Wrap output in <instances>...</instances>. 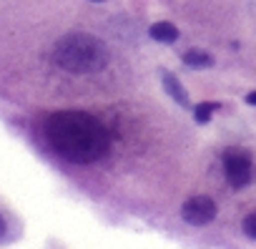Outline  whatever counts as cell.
I'll return each instance as SVG.
<instances>
[{
	"label": "cell",
	"instance_id": "6da1fadb",
	"mask_svg": "<svg viewBox=\"0 0 256 249\" xmlns=\"http://www.w3.org/2000/svg\"><path fill=\"white\" fill-rule=\"evenodd\" d=\"M46 136L58 156L73 164H93L108 154V134L83 111H60L46 121Z\"/></svg>",
	"mask_w": 256,
	"mask_h": 249
},
{
	"label": "cell",
	"instance_id": "7a4b0ae2",
	"mask_svg": "<svg viewBox=\"0 0 256 249\" xmlns=\"http://www.w3.org/2000/svg\"><path fill=\"white\" fill-rule=\"evenodd\" d=\"M53 61L68 73H98L108 63V48L100 38L88 33H68L53 48Z\"/></svg>",
	"mask_w": 256,
	"mask_h": 249
},
{
	"label": "cell",
	"instance_id": "3957f363",
	"mask_svg": "<svg viewBox=\"0 0 256 249\" xmlns=\"http://www.w3.org/2000/svg\"><path fill=\"white\" fill-rule=\"evenodd\" d=\"M224 171L226 179L234 189H244L254 181V164H251V154L246 149H226L224 151Z\"/></svg>",
	"mask_w": 256,
	"mask_h": 249
},
{
	"label": "cell",
	"instance_id": "277c9868",
	"mask_svg": "<svg viewBox=\"0 0 256 249\" xmlns=\"http://www.w3.org/2000/svg\"><path fill=\"white\" fill-rule=\"evenodd\" d=\"M216 211H218L216 209V201L211 196H204V194H196V196L186 199L184 206H181V216L191 226H206V224H211L216 219Z\"/></svg>",
	"mask_w": 256,
	"mask_h": 249
},
{
	"label": "cell",
	"instance_id": "5b68a950",
	"mask_svg": "<svg viewBox=\"0 0 256 249\" xmlns=\"http://www.w3.org/2000/svg\"><path fill=\"white\" fill-rule=\"evenodd\" d=\"M148 36H151L154 41H158V43H174V41H178V28H176L174 23L161 21V23H154V26L148 28Z\"/></svg>",
	"mask_w": 256,
	"mask_h": 249
},
{
	"label": "cell",
	"instance_id": "8992f818",
	"mask_svg": "<svg viewBox=\"0 0 256 249\" xmlns=\"http://www.w3.org/2000/svg\"><path fill=\"white\" fill-rule=\"evenodd\" d=\"M164 88H166V93H168L178 106H188V93L184 91L181 81H178L174 73H164Z\"/></svg>",
	"mask_w": 256,
	"mask_h": 249
},
{
	"label": "cell",
	"instance_id": "52a82bcc",
	"mask_svg": "<svg viewBox=\"0 0 256 249\" xmlns=\"http://www.w3.org/2000/svg\"><path fill=\"white\" fill-rule=\"evenodd\" d=\"M184 63H186L188 68H211V66H214V58H211L208 53H204V51L191 48V51L184 53Z\"/></svg>",
	"mask_w": 256,
	"mask_h": 249
},
{
	"label": "cell",
	"instance_id": "ba28073f",
	"mask_svg": "<svg viewBox=\"0 0 256 249\" xmlns=\"http://www.w3.org/2000/svg\"><path fill=\"white\" fill-rule=\"evenodd\" d=\"M218 108H221V106H218L216 101L196 103V108H194V118H196V123H208V121H211V116H214Z\"/></svg>",
	"mask_w": 256,
	"mask_h": 249
},
{
	"label": "cell",
	"instance_id": "9c48e42d",
	"mask_svg": "<svg viewBox=\"0 0 256 249\" xmlns=\"http://www.w3.org/2000/svg\"><path fill=\"white\" fill-rule=\"evenodd\" d=\"M244 231H246L248 239H256V211L248 214V216L244 219Z\"/></svg>",
	"mask_w": 256,
	"mask_h": 249
},
{
	"label": "cell",
	"instance_id": "30bf717a",
	"mask_svg": "<svg viewBox=\"0 0 256 249\" xmlns=\"http://www.w3.org/2000/svg\"><path fill=\"white\" fill-rule=\"evenodd\" d=\"M6 231H8V224H6L3 214H0V239H6Z\"/></svg>",
	"mask_w": 256,
	"mask_h": 249
},
{
	"label": "cell",
	"instance_id": "8fae6325",
	"mask_svg": "<svg viewBox=\"0 0 256 249\" xmlns=\"http://www.w3.org/2000/svg\"><path fill=\"white\" fill-rule=\"evenodd\" d=\"M246 103H248V106H256V91L246 96Z\"/></svg>",
	"mask_w": 256,
	"mask_h": 249
},
{
	"label": "cell",
	"instance_id": "7c38bea8",
	"mask_svg": "<svg viewBox=\"0 0 256 249\" xmlns=\"http://www.w3.org/2000/svg\"><path fill=\"white\" fill-rule=\"evenodd\" d=\"M90 3H103V0H90Z\"/></svg>",
	"mask_w": 256,
	"mask_h": 249
}]
</instances>
